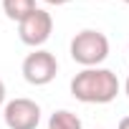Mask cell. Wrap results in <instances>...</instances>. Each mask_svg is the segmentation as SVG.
I'll use <instances>...</instances> for the list:
<instances>
[{
  "label": "cell",
  "instance_id": "6da1fadb",
  "mask_svg": "<svg viewBox=\"0 0 129 129\" xmlns=\"http://www.w3.org/2000/svg\"><path fill=\"white\" fill-rule=\"evenodd\" d=\"M71 94L84 104H109L119 94V79L109 69H84L71 79Z\"/></svg>",
  "mask_w": 129,
  "mask_h": 129
},
{
  "label": "cell",
  "instance_id": "7a4b0ae2",
  "mask_svg": "<svg viewBox=\"0 0 129 129\" xmlns=\"http://www.w3.org/2000/svg\"><path fill=\"white\" fill-rule=\"evenodd\" d=\"M109 56V38L101 30H81L74 36L71 41V58L76 63H81L84 69H96L101 61H106Z\"/></svg>",
  "mask_w": 129,
  "mask_h": 129
},
{
  "label": "cell",
  "instance_id": "3957f363",
  "mask_svg": "<svg viewBox=\"0 0 129 129\" xmlns=\"http://www.w3.org/2000/svg\"><path fill=\"white\" fill-rule=\"evenodd\" d=\"M23 79L33 86H46L56 79L58 74V61L51 51H43V48H36L33 53L25 56L23 61Z\"/></svg>",
  "mask_w": 129,
  "mask_h": 129
},
{
  "label": "cell",
  "instance_id": "277c9868",
  "mask_svg": "<svg viewBox=\"0 0 129 129\" xmlns=\"http://www.w3.org/2000/svg\"><path fill=\"white\" fill-rule=\"evenodd\" d=\"M51 30H53V18L48 10L43 8H36L30 15H25L20 23H18V36L25 46H43L48 38H51Z\"/></svg>",
  "mask_w": 129,
  "mask_h": 129
},
{
  "label": "cell",
  "instance_id": "5b68a950",
  "mask_svg": "<svg viewBox=\"0 0 129 129\" xmlns=\"http://www.w3.org/2000/svg\"><path fill=\"white\" fill-rule=\"evenodd\" d=\"M3 116H5L8 129H36L41 124V106L33 99L18 96V99L5 104Z\"/></svg>",
  "mask_w": 129,
  "mask_h": 129
},
{
  "label": "cell",
  "instance_id": "8992f818",
  "mask_svg": "<svg viewBox=\"0 0 129 129\" xmlns=\"http://www.w3.org/2000/svg\"><path fill=\"white\" fill-rule=\"evenodd\" d=\"M36 0H3V13L10 18V20H23L25 15H30L36 10Z\"/></svg>",
  "mask_w": 129,
  "mask_h": 129
},
{
  "label": "cell",
  "instance_id": "52a82bcc",
  "mask_svg": "<svg viewBox=\"0 0 129 129\" xmlns=\"http://www.w3.org/2000/svg\"><path fill=\"white\" fill-rule=\"evenodd\" d=\"M48 129H84V124H81V119H79L74 111H69V109H58V111L51 114Z\"/></svg>",
  "mask_w": 129,
  "mask_h": 129
},
{
  "label": "cell",
  "instance_id": "ba28073f",
  "mask_svg": "<svg viewBox=\"0 0 129 129\" xmlns=\"http://www.w3.org/2000/svg\"><path fill=\"white\" fill-rule=\"evenodd\" d=\"M3 101H5V84H3V79H0V106H3Z\"/></svg>",
  "mask_w": 129,
  "mask_h": 129
},
{
  "label": "cell",
  "instance_id": "9c48e42d",
  "mask_svg": "<svg viewBox=\"0 0 129 129\" xmlns=\"http://www.w3.org/2000/svg\"><path fill=\"white\" fill-rule=\"evenodd\" d=\"M48 5H66V3H71V0H46Z\"/></svg>",
  "mask_w": 129,
  "mask_h": 129
},
{
  "label": "cell",
  "instance_id": "30bf717a",
  "mask_svg": "<svg viewBox=\"0 0 129 129\" xmlns=\"http://www.w3.org/2000/svg\"><path fill=\"white\" fill-rule=\"evenodd\" d=\"M116 129H129V116H124V119L119 121V126H116Z\"/></svg>",
  "mask_w": 129,
  "mask_h": 129
},
{
  "label": "cell",
  "instance_id": "8fae6325",
  "mask_svg": "<svg viewBox=\"0 0 129 129\" xmlns=\"http://www.w3.org/2000/svg\"><path fill=\"white\" fill-rule=\"evenodd\" d=\"M124 89H126V96H129V79H126V84H124Z\"/></svg>",
  "mask_w": 129,
  "mask_h": 129
},
{
  "label": "cell",
  "instance_id": "7c38bea8",
  "mask_svg": "<svg viewBox=\"0 0 129 129\" xmlns=\"http://www.w3.org/2000/svg\"><path fill=\"white\" fill-rule=\"evenodd\" d=\"M124 3H126V5H129V0H124Z\"/></svg>",
  "mask_w": 129,
  "mask_h": 129
}]
</instances>
